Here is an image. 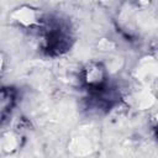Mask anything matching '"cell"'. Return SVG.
Segmentation results:
<instances>
[{
    "instance_id": "6da1fadb",
    "label": "cell",
    "mask_w": 158,
    "mask_h": 158,
    "mask_svg": "<svg viewBox=\"0 0 158 158\" xmlns=\"http://www.w3.org/2000/svg\"><path fill=\"white\" fill-rule=\"evenodd\" d=\"M11 16L14 20H16L19 23H21L23 26H31L37 21L35 10L28 6H21L19 9H16Z\"/></svg>"
},
{
    "instance_id": "7a4b0ae2",
    "label": "cell",
    "mask_w": 158,
    "mask_h": 158,
    "mask_svg": "<svg viewBox=\"0 0 158 158\" xmlns=\"http://www.w3.org/2000/svg\"><path fill=\"white\" fill-rule=\"evenodd\" d=\"M104 78H105L104 68L100 67L99 64H90L85 70V79H86V83L90 85H98L102 83Z\"/></svg>"
},
{
    "instance_id": "3957f363",
    "label": "cell",
    "mask_w": 158,
    "mask_h": 158,
    "mask_svg": "<svg viewBox=\"0 0 158 158\" xmlns=\"http://www.w3.org/2000/svg\"><path fill=\"white\" fill-rule=\"evenodd\" d=\"M70 147H72V151L74 153L80 154V156L86 154L90 151V143L86 139H84V138H77V139H74Z\"/></svg>"
},
{
    "instance_id": "277c9868",
    "label": "cell",
    "mask_w": 158,
    "mask_h": 158,
    "mask_svg": "<svg viewBox=\"0 0 158 158\" xmlns=\"http://www.w3.org/2000/svg\"><path fill=\"white\" fill-rule=\"evenodd\" d=\"M19 142H17V138L11 135V133H7L6 136H4V139H2V147L5 151L10 152V151H14L16 147H17Z\"/></svg>"
},
{
    "instance_id": "5b68a950",
    "label": "cell",
    "mask_w": 158,
    "mask_h": 158,
    "mask_svg": "<svg viewBox=\"0 0 158 158\" xmlns=\"http://www.w3.org/2000/svg\"><path fill=\"white\" fill-rule=\"evenodd\" d=\"M98 49L101 51V52H110V51H114L116 48V43L112 41V40H109V38H101L98 44H96Z\"/></svg>"
}]
</instances>
